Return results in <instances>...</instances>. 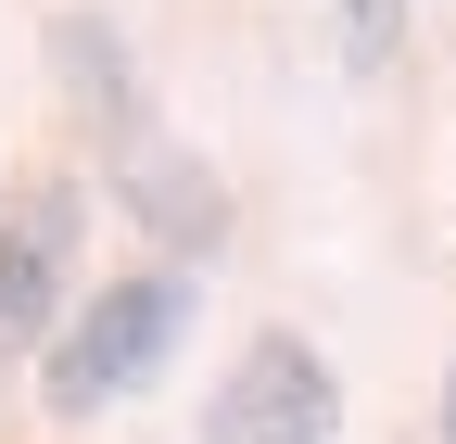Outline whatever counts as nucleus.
<instances>
[{"label": "nucleus", "mask_w": 456, "mask_h": 444, "mask_svg": "<svg viewBox=\"0 0 456 444\" xmlns=\"http://www.w3.org/2000/svg\"><path fill=\"white\" fill-rule=\"evenodd\" d=\"M127 216L152 229V267H203L228 242V191L203 178V152H127Z\"/></svg>", "instance_id": "nucleus-4"}, {"label": "nucleus", "mask_w": 456, "mask_h": 444, "mask_svg": "<svg viewBox=\"0 0 456 444\" xmlns=\"http://www.w3.org/2000/svg\"><path fill=\"white\" fill-rule=\"evenodd\" d=\"M51 77L77 89V115L102 140H140V77H127V38H114L102 13H64V26H51Z\"/></svg>", "instance_id": "nucleus-5"}, {"label": "nucleus", "mask_w": 456, "mask_h": 444, "mask_svg": "<svg viewBox=\"0 0 456 444\" xmlns=\"http://www.w3.org/2000/svg\"><path fill=\"white\" fill-rule=\"evenodd\" d=\"M191 317H203V280H191V267H127V280H102V292L38 343V407H51V419L127 407L140 381L191 343Z\"/></svg>", "instance_id": "nucleus-1"}, {"label": "nucleus", "mask_w": 456, "mask_h": 444, "mask_svg": "<svg viewBox=\"0 0 456 444\" xmlns=\"http://www.w3.org/2000/svg\"><path fill=\"white\" fill-rule=\"evenodd\" d=\"M444 444H456V368H444Z\"/></svg>", "instance_id": "nucleus-7"}, {"label": "nucleus", "mask_w": 456, "mask_h": 444, "mask_svg": "<svg viewBox=\"0 0 456 444\" xmlns=\"http://www.w3.org/2000/svg\"><path fill=\"white\" fill-rule=\"evenodd\" d=\"M89 242V191L77 178H26L0 203V368L38 356L51 330H64V267Z\"/></svg>", "instance_id": "nucleus-3"}, {"label": "nucleus", "mask_w": 456, "mask_h": 444, "mask_svg": "<svg viewBox=\"0 0 456 444\" xmlns=\"http://www.w3.org/2000/svg\"><path fill=\"white\" fill-rule=\"evenodd\" d=\"M342 432V381L305 330H254L241 368L203 394V444H330Z\"/></svg>", "instance_id": "nucleus-2"}, {"label": "nucleus", "mask_w": 456, "mask_h": 444, "mask_svg": "<svg viewBox=\"0 0 456 444\" xmlns=\"http://www.w3.org/2000/svg\"><path fill=\"white\" fill-rule=\"evenodd\" d=\"M342 64H355V77L406 64V0H342Z\"/></svg>", "instance_id": "nucleus-6"}]
</instances>
